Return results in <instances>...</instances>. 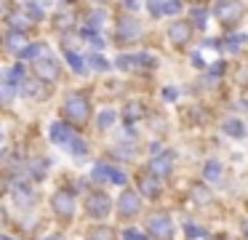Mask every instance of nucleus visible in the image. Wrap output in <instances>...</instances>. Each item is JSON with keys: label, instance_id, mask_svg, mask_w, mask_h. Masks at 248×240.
Masks as SVG:
<instances>
[{"label": "nucleus", "instance_id": "obj_1", "mask_svg": "<svg viewBox=\"0 0 248 240\" xmlns=\"http://www.w3.org/2000/svg\"><path fill=\"white\" fill-rule=\"evenodd\" d=\"M64 117L70 123H75V126H80V123H86L88 117V101L86 96H70V99L64 101Z\"/></svg>", "mask_w": 248, "mask_h": 240}, {"label": "nucleus", "instance_id": "obj_2", "mask_svg": "<svg viewBox=\"0 0 248 240\" xmlns=\"http://www.w3.org/2000/svg\"><path fill=\"white\" fill-rule=\"evenodd\" d=\"M147 227H150V232L155 235L157 240H171L173 238V224H171V216H168V213H152V216L147 219Z\"/></svg>", "mask_w": 248, "mask_h": 240}, {"label": "nucleus", "instance_id": "obj_3", "mask_svg": "<svg viewBox=\"0 0 248 240\" xmlns=\"http://www.w3.org/2000/svg\"><path fill=\"white\" fill-rule=\"evenodd\" d=\"M86 211H88V216H93V219L107 216L109 213V197L104 195V192H91L88 200H86Z\"/></svg>", "mask_w": 248, "mask_h": 240}, {"label": "nucleus", "instance_id": "obj_4", "mask_svg": "<svg viewBox=\"0 0 248 240\" xmlns=\"http://www.w3.org/2000/svg\"><path fill=\"white\" fill-rule=\"evenodd\" d=\"M141 35V24L136 19H120L118 24V40H136V37Z\"/></svg>", "mask_w": 248, "mask_h": 240}, {"label": "nucleus", "instance_id": "obj_5", "mask_svg": "<svg viewBox=\"0 0 248 240\" xmlns=\"http://www.w3.org/2000/svg\"><path fill=\"white\" fill-rule=\"evenodd\" d=\"M54 211L59 213V216H64V219L72 216V211H75V203H72V195H70V192H64V190L56 192V195H54Z\"/></svg>", "mask_w": 248, "mask_h": 240}, {"label": "nucleus", "instance_id": "obj_6", "mask_svg": "<svg viewBox=\"0 0 248 240\" xmlns=\"http://www.w3.org/2000/svg\"><path fill=\"white\" fill-rule=\"evenodd\" d=\"M35 69H38L40 80H56V78H59V64H56V59H51V56L38 59Z\"/></svg>", "mask_w": 248, "mask_h": 240}, {"label": "nucleus", "instance_id": "obj_7", "mask_svg": "<svg viewBox=\"0 0 248 240\" xmlns=\"http://www.w3.org/2000/svg\"><path fill=\"white\" fill-rule=\"evenodd\" d=\"M189 35H192V27H189L187 21H173V24L168 27V37H171V43H176V46L187 43Z\"/></svg>", "mask_w": 248, "mask_h": 240}, {"label": "nucleus", "instance_id": "obj_8", "mask_svg": "<svg viewBox=\"0 0 248 240\" xmlns=\"http://www.w3.org/2000/svg\"><path fill=\"white\" fill-rule=\"evenodd\" d=\"M51 139H54L56 144H64V147L70 149V144L75 142L78 136H72V131L64 126V123H54V126H51Z\"/></svg>", "mask_w": 248, "mask_h": 240}, {"label": "nucleus", "instance_id": "obj_9", "mask_svg": "<svg viewBox=\"0 0 248 240\" xmlns=\"http://www.w3.org/2000/svg\"><path fill=\"white\" fill-rule=\"evenodd\" d=\"M123 216H134L136 211H139V195L136 192H123L120 195V208H118Z\"/></svg>", "mask_w": 248, "mask_h": 240}, {"label": "nucleus", "instance_id": "obj_10", "mask_svg": "<svg viewBox=\"0 0 248 240\" xmlns=\"http://www.w3.org/2000/svg\"><path fill=\"white\" fill-rule=\"evenodd\" d=\"M171 152H166V155H160V158H155L150 163V171L152 174H157V176H166V174H171Z\"/></svg>", "mask_w": 248, "mask_h": 240}, {"label": "nucleus", "instance_id": "obj_11", "mask_svg": "<svg viewBox=\"0 0 248 240\" xmlns=\"http://www.w3.org/2000/svg\"><path fill=\"white\" fill-rule=\"evenodd\" d=\"M219 16H221V21H227V24H232V21H237V19H240V8H237V5L219 3Z\"/></svg>", "mask_w": 248, "mask_h": 240}, {"label": "nucleus", "instance_id": "obj_12", "mask_svg": "<svg viewBox=\"0 0 248 240\" xmlns=\"http://www.w3.org/2000/svg\"><path fill=\"white\" fill-rule=\"evenodd\" d=\"M22 80H24V69H22V64H16V67L6 69V85L22 83Z\"/></svg>", "mask_w": 248, "mask_h": 240}, {"label": "nucleus", "instance_id": "obj_13", "mask_svg": "<svg viewBox=\"0 0 248 240\" xmlns=\"http://www.w3.org/2000/svg\"><path fill=\"white\" fill-rule=\"evenodd\" d=\"M224 131L230 133V136H246V126H243L240 120H227L224 123Z\"/></svg>", "mask_w": 248, "mask_h": 240}, {"label": "nucleus", "instance_id": "obj_14", "mask_svg": "<svg viewBox=\"0 0 248 240\" xmlns=\"http://www.w3.org/2000/svg\"><path fill=\"white\" fill-rule=\"evenodd\" d=\"M141 192H144V195H150V197H155L157 192V181L152 179V176H141Z\"/></svg>", "mask_w": 248, "mask_h": 240}, {"label": "nucleus", "instance_id": "obj_15", "mask_svg": "<svg viewBox=\"0 0 248 240\" xmlns=\"http://www.w3.org/2000/svg\"><path fill=\"white\" fill-rule=\"evenodd\" d=\"M64 59L70 62V67L75 69V72H83V69H86V64L80 62V56H78L75 51H67V53H64Z\"/></svg>", "mask_w": 248, "mask_h": 240}, {"label": "nucleus", "instance_id": "obj_16", "mask_svg": "<svg viewBox=\"0 0 248 240\" xmlns=\"http://www.w3.org/2000/svg\"><path fill=\"white\" fill-rule=\"evenodd\" d=\"M192 195H195V200H198V203H200V206H205V203H208V200H211V192H208V190H205V187H203V184H198V187H192Z\"/></svg>", "mask_w": 248, "mask_h": 240}, {"label": "nucleus", "instance_id": "obj_17", "mask_svg": "<svg viewBox=\"0 0 248 240\" xmlns=\"http://www.w3.org/2000/svg\"><path fill=\"white\" fill-rule=\"evenodd\" d=\"M46 51V46H40V43H35V46H27L24 51H19V56L22 59H32L35 53H43Z\"/></svg>", "mask_w": 248, "mask_h": 240}, {"label": "nucleus", "instance_id": "obj_18", "mask_svg": "<svg viewBox=\"0 0 248 240\" xmlns=\"http://www.w3.org/2000/svg\"><path fill=\"white\" fill-rule=\"evenodd\" d=\"M219 176H221V165L216 163V160L205 165V179H219Z\"/></svg>", "mask_w": 248, "mask_h": 240}, {"label": "nucleus", "instance_id": "obj_19", "mask_svg": "<svg viewBox=\"0 0 248 240\" xmlns=\"http://www.w3.org/2000/svg\"><path fill=\"white\" fill-rule=\"evenodd\" d=\"M88 240H112V235H109L104 227H99V229H93V232L88 235Z\"/></svg>", "mask_w": 248, "mask_h": 240}, {"label": "nucleus", "instance_id": "obj_20", "mask_svg": "<svg viewBox=\"0 0 248 240\" xmlns=\"http://www.w3.org/2000/svg\"><path fill=\"white\" fill-rule=\"evenodd\" d=\"M134 64H139V56H120L118 59V67L120 69H128V67H134Z\"/></svg>", "mask_w": 248, "mask_h": 240}, {"label": "nucleus", "instance_id": "obj_21", "mask_svg": "<svg viewBox=\"0 0 248 240\" xmlns=\"http://www.w3.org/2000/svg\"><path fill=\"white\" fill-rule=\"evenodd\" d=\"M83 40L93 43V46H104V40H102V37H96V32H93V30H83Z\"/></svg>", "mask_w": 248, "mask_h": 240}, {"label": "nucleus", "instance_id": "obj_22", "mask_svg": "<svg viewBox=\"0 0 248 240\" xmlns=\"http://www.w3.org/2000/svg\"><path fill=\"white\" fill-rule=\"evenodd\" d=\"M112 120H115V112L112 110H107V112H102V115H99V126H102V128L112 126Z\"/></svg>", "mask_w": 248, "mask_h": 240}, {"label": "nucleus", "instance_id": "obj_23", "mask_svg": "<svg viewBox=\"0 0 248 240\" xmlns=\"http://www.w3.org/2000/svg\"><path fill=\"white\" fill-rule=\"evenodd\" d=\"M150 11H152L155 16L166 14V8H163V0H150Z\"/></svg>", "mask_w": 248, "mask_h": 240}, {"label": "nucleus", "instance_id": "obj_24", "mask_svg": "<svg viewBox=\"0 0 248 240\" xmlns=\"http://www.w3.org/2000/svg\"><path fill=\"white\" fill-rule=\"evenodd\" d=\"M88 62H91L93 69H107V62H104L102 56H88Z\"/></svg>", "mask_w": 248, "mask_h": 240}, {"label": "nucleus", "instance_id": "obj_25", "mask_svg": "<svg viewBox=\"0 0 248 240\" xmlns=\"http://www.w3.org/2000/svg\"><path fill=\"white\" fill-rule=\"evenodd\" d=\"M192 14H195V24H198V27H205V11H203V8H195Z\"/></svg>", "mask_w": 248, "mask_h": 240}, {"label": "nucleus", "instance_id": "obj_26", "mask_svg": "<svg viewBox=\"0 0 248 240\" xmlns=\"http://www.w3.org/2000/svg\"><path fill=\"white\" fill-rule=\"evenodd\" d=\"M123 240H147V238H144V235H139L136 229H125V232H123Z\"/></svg>", "mask_w": 248, "mask_h": 240}, {"label": "nucleus", "instance_id": "obj_27", "mask_svg": "<svg viewBox=\"0 0 248 240\" xmlns=\"http://www.w3.org/2000/svg\"><path fill=\"white\" fill-rule=\"evenodd\" d=\"M187 235H189V238H200V235H203V229H200L198 224H187Z\"/></svg>", "mask_w": 248, "mask_h": 240}, {"label": "nucleus", "instance_id": "obj_28", "mask_svg": "<svg viewBox=\"0 0 248 240\" xmlns=\"http://www.w3.org/2000/svg\"><path fill=\"white\" fill-rule=\"evenodd\" d=\"M139 112H141V107H139V104H131L128 110H125V117H128V120H134V117L139 115Z\"/></svg>", "mask_w": 248, "mask_h": 240}, {"label": "nucleus", "instance_id": "obj_29", "mask_svg": "<svg viewBox=\"0 0 248 240\" xmlns=\"http://www.w3.org/2000/svg\"><path fill=\"white\" fill-rule=\"evenodd\" d=\"M8 21H11L14 27H19V30H24V27H27V19H22V16H11Z\"/></svg>", "mask_w": 248, "mask_h": 240}, {"label": "nucleus", "instance_id": "obj_30", "mask_svg": "<svg viewBox=\"0 0 248 240\" xmlns=\"http://www.w3.org/2000/svg\"><path fill=\"white\" fill-rule=\"evenodd\" d=\"M72 24V16H59L56 19V27H70Z\"/></svg>", "mask_w": 248, "mask_h": 240}, {"label": "nucleus", "instance_id": "obj_31", "mask_svg": "<svg viewBox=\"0 0 248 240\" xmlns=\"http://www.w3.org/2000/svg\"><path fill=\"white\" fill-rule=\"evenodd\" d=\"M179 8H182V5H179L176 0H173V3H166V14H176Z\"/></svg>", "mask_w": 248, "mask_h": 240}, {"label": "nucleus", "instance_id": "obj_32", "mask_svg": "<svg viewBox=\"0 0 248 240\" xmlns=\"http://www.w3.org/2000/svg\"><path fill=\"white\" fill-rule=\"evenodd\" d=\"M30 16H32V19H40V16H43V14H40V5H30Z\"/></svg>", "mask_w": 248, "mask_h": 240}, {"label": "nucleus", "instance_id": "obj_33", "mask_svg": "<svg viewBox=\"0 0 248 240\" xmlns=\"http://www.w3.org/2000/svg\"><path fill=\"white\" fill-rule=\"evenodd\" d=\"M192 62H195V67H203V59H200V53H195Z\"/></svg>", "mask_w": 248, "mask_h": 240}, {"label": "nucleus", "instance_id": "obj_34", "mask_svg": "<svg viewBox=\"0 0 248 240\" xmlns=\"http://www.w3.org/2000/svg\"><path fill=\"white\" fill-rule=\"evenodd\" d=\"M48 240H59V238H56V235H54V238H48Z\"/></svg>", "mask_w": 248, "mask_h": 240}, {"label": "nucleus", "instance_id": "obj_35", "mask_svg": "<svg viewBox=\"0 0 248 240\" xmlns=\"http://www.w3.org/2000/svg\"><path fill=\"white\" fill-rule=\"evenodd\" d=\"M96 3H104V0H96Z\"/></svg>", "mask_w": 248, "mask_h": 240}, {"label": "nucleus", "instance_id": "obj_36", "mask_svg": "<svg viewBox=\"0 0 248 240\" xmlns=\"http://www.w3.org/2000/svg\"><path fill=\"white\" fill-rule=\"evenodd\" d=\"M3 240H11V238H3Z\"/></svg>", "mask_w": 248, "mask_h": 240}]
</instances>
